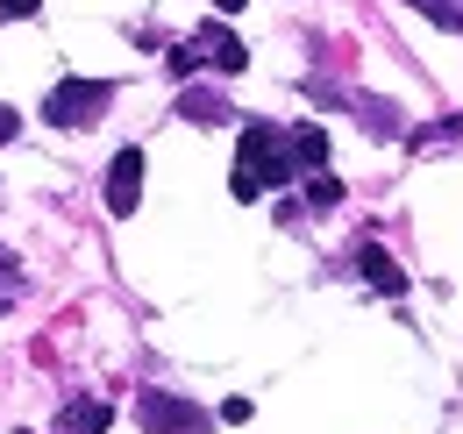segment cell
Returning <instances> with one entry per match:
<instances>
[{
    "mask_svg": "<svg viewBox=\"0 0 463 434\" xmlns=\"http://www.w3.org/2000/svg\"><path fill=\"white\" fill-rule=\"evenodd\" d=\"M115 100V79H58L51 100H43V121L51 128H93Z\"/></svg>",
    "mask_w": 463,
    "mask_h": 434,
    "instance_id": "1",
    "label": "cell"
},
{
    "mask_svg": "<svg viewBox=\"0 0 463 434\" xmlns=\"http://www.w3.org/2000/svg\"><path fill=\"white\" fill-rule=\"evenodd\" d=\"M235 157L250 164L264 185H286L292 171H299V157H292V128H271V121H242V150Z\"/></svg>",
    "mask_w": 463,
    "mask_h": 434,
    "instance_id": "2",
    "label": "cell"
},
{
    "mask_svg": "<svg viewBox=\"0 0 463 434\" xmlns=\"http://www.w3.org/2000/svg\"><path fill=\"white\" fill-rule=\"evenodd\" d=\"M136 420L150 434H207V413L193 399H178V392H157V384L136 392Z\"/></svg>",
    "mask_w": 463,
    "mask_h": 434,
    "instance_id": "3",
    "label": "cell"
},
{
    "mask_svg": "<svg viewBox=\"0 0 463 434\" xmlns=\"http://www.w3.org/2000/svg\"><path fill=\"white\" fill-rule=\"evenodd\" d=\"M143 207V150L128 143V150H115V164H108V214L128 221Z\"/></svg>",
    "mask_w": 463,
    "mask_h": 434,
    "instance_id": "4",
    "label": "cell"
},
{
    "mask_svg": "<svg viewBox=\"0 0 463 434\" xmlns=\"http://www.w3.org/2000/svg\"><path fill=\"white\" fill-rule=\"evenodd\" d=\"M356 278H364L371 292H385V299H400V292H406V271L378 250V242H356Z\"/></svg>",
    "mask_w": 463,
    "mask_h": 434,
    "instance_id": "5",
    "label": "cell"
},
{
    "mask_svg": "<svg viewBox=\"0 0 463 434\" xmlns=\"http://www.w3.org/2000/svg\"><path fill=\"white\" fill-rule=\"evenodd\" d=\"M200 51H207L214 71H250V43H235V29H222V22L200 29Z\"/></svg>",
    "mask_w": 463,
    "mask_h": 434,
    "instance_id": "6",
    "label": "cell"
},
{
    "mask_svg": "<svg viewBox=\"0 0 463 434\" xmlns=\"http://www.w3.org/2000/svg\"><path fill=\"white\" fill-rule=\"evenodd\" d=\"M108 420H115L108 399H71V406L58 413V434H108Z\"/></svg>",
    "mask_w": 463,
    "mask_h": 434,
    "instance_id": "7",
    "label": "cell"
},
{
    "mask_svg": "<svg viewBox=\"0 0 463 434\" xmlns=\"http://www.w3.org/2000/svg\"><path fill=\"white\" fill-rule=\"evenodd\" d=\"M292 157H299V171H328V128L299 121V128H292Z\"/></svg>",
    "mask_w": 463,
    "mask_h": 434,
    "instance_id": "8",
    "label": "cell"
},
{
    "mask_svg": "<svg viewBox=\"0 0 463 434\" xmlns=\"http://www.w3.org/2000/svg\"><path fill=\"white\" fill-rule=\"evenodd\" d=\"M178 114H185V121H207V128H214V121H235L229 100H214V93H185V100H178Z\"/></svg>",
    "mask_w": 463,
    "mask_h": 434,
    "instance_id": "9",
    "label": "cell"
},
{
    "mask_svg": "<svg viewBox=\"0 0 463 434\" xmlns=\"http://www.w3.org/2000/svg\"><path fill=\"white\" fill-rule=\"evenodd\" d=\"M307 207H343V178L335 171H307Z\"/></svg>",
    "mask_w": 463,
    "mask_h": 434,
    "instance_id": "10",
    "label": "cell"
},
{
    "mask_svg": "<svg viewBox=\"0 0 463 434\" xmlns=\"http://www.w3.org/2000/svg\"><path fill=\"white\" fill-rule=\"evenodd\" d=\"M356 121H364L371 136H400V114L385 108V100H356Z\"/></svg>",
    "mask_w": 463,
    "mask_h": 434,
    "instance_id": "11",
    "label": "cell"
},
{
    "mask_svg": "<svg viewBox=\"0 0 463 434\" xmlns=\"http://www.w3.org/2000/svg\"><path fill=\"white\" fill-rule=\"evenodd\" d=\"M229 193L242 200V207H250V200H264V178H257L250 164H235V171H229Z\"/></svg>",
    "mask_w": 463,
    "mask_h": 434,
    "instance_id": "12",
    "label": "cell"
},
{
    "mask_svg": "<svg viewBox=\"0 0 463 434\" xmlns=\"http://www.w3.org/2000/svg\"><path fill=\"white\" fill-rule=\"evenodd\" d=\"M14 136H22V114H14V108H0V150H7Z\"/></svg>",
    "mask_w": 463,
    "mask_h": 434,
    "instance_id": "13",
    "label": "cell"
},
{
    "mask_svg": "<svg viewBox=\"0 0 463 434\" xmlns=\"http://www.w3.org/2000/svg\"><path fill=\"white\" fill-rule=\"evenodd\" d=\"M43 0H0V14H36Z\"/></svg>",
    "mask_w": 463,
    "mask_h": 434,
    "instance_id": "14",
    "label": "cell"
},
{
    "mask_svg": "<svg viewBox=\"0 0 463 434\" xmlns=\"http://www.w3.org/2000/svg\"><path fill=\"white\" fill-rule=\"evenodd\" d=\"M214 7H222V14H235V7H250V0H214Z\"/></svg>",
    "mask_w": 463,
    "mask_h": 434,
    "instance_id": "15",
    "label": "cell"
},
{
    "mask_svg": "<svg viewBox=\"0 0 463 434\" xmlns=\"http://www.w3.org/2000/svg\"><path fill=\"white\" fill-rule=\"evenodd\" d=\"M0 278H7V257H0Z\"/></svg>",
    "mask_w": 463,
    "mask_h": 434,
    "instance_id": "16",
    "label": "cell"
},
{
    "mask_svg": "<svg viewBox=\"0 0 463 434\" xmlns=\"http://www.w3.org/2000/svg\"><path fill=\"white\" fill-rule=\"evenodd\" d=\"M420 7H435V0H420Z\"/></svg>",
    "mask_w": 463,
    "mask_h": 434,
    "instance_id": "17",
    "label": "cell"
},
{
    "mask_svg": "<svg viewBox=\"0 0 463 434\" xmlns=\"http://www.w3.org/2000/svg\"><path fill=\"white\" fill-rule=\"evenodd\" d=\"M22 434H29V428H22Z\"/></svg>",
    "mask_w": 463,
    "mask_h": 434,
    "instance_id": "18",
    "label": "cell"
}]
</instances>
